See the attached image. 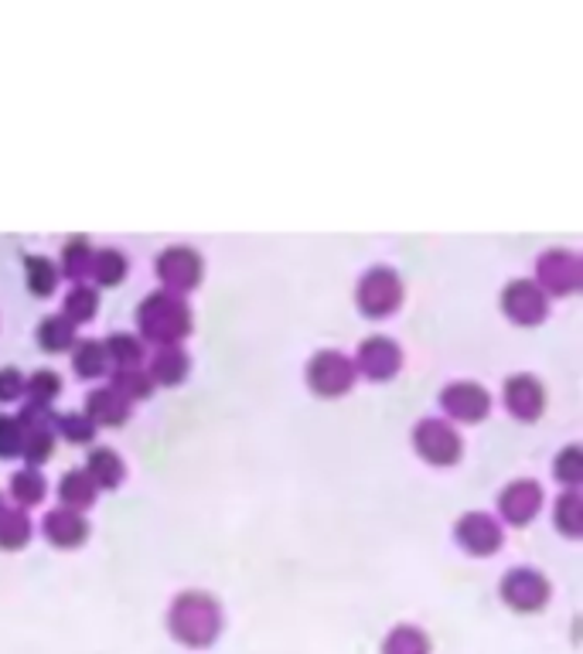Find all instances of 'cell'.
I'll use <instances>...</instances> for the list:
<instances>
[{"label": "cell", "instance_id": "cell-33", "mask_svg": "<svg viewBox=\"0 0 583 654\" xmlns=\"http://www.w3.org/2000/svg\"><path fill=\"white\" fill-rule=\"evenodd\" d=\"M552 522L557 528L570 538H576L583 532V501H580V491L570 488L557 498V508H552Z\"/></svg>", "mask_w": 583, "mask_h": 654}, {"label": "cell", "instance_id": "cell-10", "mask_svg": "<svg viewBox=\"0 0 583 654\" xmlns=\"http://www.w3.org/2000/svg\"><path fill=\"white\" fill-rule=\"evenodd\" d=\"M355 372H362L366 379H393L400 368H403V348L396 345L393 337L385 334H372L366 341H358V352H355Z\"/></svg>", "mask_w": 583, "mask_h": 654}, {"label": "cell", "instance_id": "cell-32", "mask_svg": "<svg viewBox=\"0 0 583 654\" xmlns=\"http://www.w3.org/2000/svg\"><path fill=\"white\" fill-rule=\"evenodd\" d=\"M62 392V376L51 372V368H38V372H32L24 379V395L27 403H38V406H51L55 400H59Z\"/></svg>", "mask_w": 583, "mask_h": 654}, {"label": "cell", "instance_id": "cell-35", "mask_svg": "<svg viewBox=\"0 0 583 654\" xmlns=\"http://www.w3.org/2000/svg\"><path fill=\"white\" fill-rule=\"evenodd\" d=\"M552 474H557L567 488H576V485H580V480H583V453H580L576 443H570V447H563V450L557 453V464H552Z\"/></svg>", "mask_w": 583, "mask_h": 654}, {"label": "cell", "instance_id": "cell-16", "mask_svg": "<svg viewBox=\"0 0 583 654\" xmlns=\"http://www.w3.org/2000/svg\"><path fill=\"white\" fill-rule=\"evenodd\" d=\"M41 528L48 535V543H55L59 549H75V546L86 543V535H90V522L82 519V511H72L66 504L51 508L41 522Z\"/></svg>", "mask_w": 583, "mask_h": 654}, {"label": "cell", "instance_id": "cell-17", "mask_svg": "<svg viewBox=\"0 0 583 654\" xmlns=\"http://www.w3.org/2000/svg\"><path fill=\"white\" fill-rule=\"evenodd\" d=\"M86 419L93 426H123L130 419V403L123 400L120 392L109 389V385L93 389L86 395Z\"/></svg>", "mask_w": 583, "mask_h": 654}, {"label": "cell", "instance_id": "cell-1", "mask_svg": "<svg viewBox=\"0 0 583 654\" xmlns=\"http://www.w3.org/2000/svg\"><path fill=\"white\" fill-rule=\"evenodd\" d=\"M168 631L185 647H209L222 634V607L205 590H181L168 607Z\"/></svg>", "mask_w": 583, "mask_h": 654}, {"label": "cell", "instance_id": "cell-36", "mask_svg": "<svg viewBox=\"0 0 583 654\" xmlns=\"http://www.w3.org/2000/svg\"><path fill=\"white\" fill-rule=\"evenodd\" d=\"M21 457V426L11 413H0V461Z\"/></svg>", "mask_w": 583, "mask_h": 654}, {"label": "cell", "instance_id": "cell-31", "mask_svg": "<svg viewBox=\"0 0 583 654\" xmlns=\"http://www.w3.org/2000/svg\"><path fill=\"white\" fill-rule=\"evenodd\" d=\"M38 345L45 352H69L75 345V324H69L62 314H48L38 324Z\"/></svg>", "mask_w": 583, "mask_h": 654}, {"label": "cell", "instance_id": "cell-6", "mask_svg": "<svg viewBox=\"0 0 583 654\" xmlns=\"http://www.w3.org/2000/svg\"><path fill=\"white\" fill-rule=\"evenodd\" d=\"M154 270H157V280L164 283L160 290H171V294L185 297L188 290H194L202 283L205 263L191 246H168V249H160Z\"/></svg>", "mask_w": 583, "mask_h": 654}, {"label": "cell", "instance_id": "cell-4", "mask_svg": "<svg viewBox=\"0 0 583 654\" xmlns=\"http://www.w3.org/2000/svg\"><path fill=\"white\" fill-rule=\"evenodd\" d=\"M413 450L433 467H451L461 457L464 440H461L457 426L451 419L430 416V419H420L413 426Z\"/></svg>", "mask_w": 583, "mask_h": 654}, {"label": "cell", "instance_id": "cell-13", "mask_svg": "<svg viewBox=\"0 0 583 654\" xmlns=\"http://www.w3.org/2000/svg\"><path fill=\"white\" fill-rule=\"evenodd\" d=\"M543 508V488L533 477H515L498 495V515L509 525H530Z\"/></svg>", "mask_w": 583, "mask_h": 654}, {"label": "cell", "instance_id": "cell-3", "mask_svg": "<svg viewBox=\"0 0 583 654\" xmlns=\"http://www.w3.org/2000/svg\"><path fill=\"white\" fill-rule=\"evenodd\" d=\"M355 304L366 318H389L403 304V280L389 266H372L355 283Z\"/></svg>", "mask_w": 583, "mask_h": 654}, {"label": "cell", "instance_id": "cell-24", "mask_svg": "<svg viewBox=\"0 0 583 654\" xmlns=\"http://www.w3.org/2000/svg\"><path fill=\"white\" fill-rule=\"evenodd\" d=\"M24 280H27V290L35 297H51L55 287H59L62 273L48 255H24Z\"/></svg>", "mask_w": 583, "mask_h": 654}, {"label": "cell", "instance_id": "cell-28", "mask_svg": "<svg viewBox=\"0 0 583 654\" xmlns=\"http://www.w3.org/2000/svg\"><path fill=\"white\" fill-rule=\"evenodd\" d=\"M382 654H430V638L413 623H400L382 638Z\"/></svg>", "mask_w": 583, "mask_h": 654}, {"label": "cell", "instance_id": "cell-25", "mask_svg": "<svg viewBox=\"0 0 583 654\" xmlns=\"http://www.w3.org/2000/svg\"><path fill=\"white\" fill-rule=\"evenodd\" d=\"M90 276L99 283V287H117V283L127 280V255L120 249H96L93 252V263H90Z\"/></svg>", "mask_w": 583, "mask_h": 654}, {"label": "cell", "instance_id": "cell-29", "mask_svg": "<svg viewBox=\"0 0 583 654\" xmlns=\"http://www.w3.org/2000/svg\"><path fill=\"white\" fill-rule=\"evenodd\" d=\"M45 491H48V480H45V474H41L38 467H21V471H14V477H11V498H14L21 508L38 504V501L45 498Z\"/></svg>", "mask_w": 583, "mask_h": 654}, {"label": "cell", "instance_id": "cell-14", "mask_svg": "<svg viewBox=\"0 0 583 654\" xmlns=\"http://www.w3.org/2000/svg\"><path fill=\"white\" fill-rule=\"evenodd\" d=\"M502 310H505V314H509L515 324L533 328V324H543V321H546L549 300H546V294L536 287L533 280L519 276V280H512L509 287L502 290Z\"/></svg>", "mask_w": 583, "mask_h": 654}, {"label": "cell", "instance_id": "cell-30", "mask_svg": "<svg viewBox=\"0 0 583 654\" xmlns=\"http://www.w3.org/2000/svg\"><path fill=\"white\" fill-rule=\"evenodd\" d=\"M27 538H32V519H27L24 508H8L0 515V549H24Z\"/></svg>", "mask_w": 583, "mask_h": 654}, {"label": "cell", "instance_id": "cell-21", "mask_svg": "<svg viewBox=\"0 0 583 654\" xmlns=\"http://www.w3.org/2000/svg\"><path fill=\"white\" fill-rule=\"evenodd\" d=\"M103 348H106V358L114 361L117 368H141L144 358H147L144 341L136 334H127V331H114L103 341Z\"/></svg>", "mask_w": 583, "mask_h": 654}, {"label": "cell", "instance_id": "cell-27", "mask_svg": "<svg viewBox=\"0 0 583 654\" xmlns=\"http://www.w3.org/2000/svg\"><path fill=\"white\" fill-rule=\"evenodd\" d=\"M109 389L120 392L127 403H141V400H151L154 382L144 368H117V372L109 376Z\"/></svg>", "mask_w": 583, "mask_h": 654}, {"label": "cell", "instance_id": "cell-38", "mask_svg": "<svg viewBox=\"0 0 583 654\" xmlns=\"http://www.w3.org/2000/svg\"><path fill=\"white\" fill-rule=\"evenodd\" d=\"M4 511H8V504H4V495H0V515H4Z\"/></svg>", "mask_w": 583, "mask_h": 654}, {"label": "cell", "instance_id": "cell-23", "mask_svg": "<svg viewBox=\"0 0 583 654\" xmlns=\"http://www.w3.org/2000/svg\"><path fill=\"white\" fill-rule=\"evenodd\" d=\"M93 252L96 249H93V242L86 236H69L62 242V266H59V273L69 276V280H75V283H82V280L90 276Z\"/></svg>", "mask_w": 583, "mask_h": 654}, {"label": "cell", "instance_id": "cell-18", "mask_svg": "<svg viewBox=\"0 0 583 654\" xmlns=\"http://www.w3.org/2000/svg\"><path fill=\"white\" fill-rule=\"evenodd\" d=\"M188 368H191V361L181 345H164L151 355L147 376L154 385H181L188 379Z\"/></svg>", "mask_w": 583, "mask_h": 654}, {"label": "cell", "instance_id": "cell-5", "mask_svg": "<svg viewBox=\"0 0 583 654\" xmlns=\"http://www.w3.org/2000/svg\"><path fill=\"white\" fill-rule=\"evenodd\" d=\"M14 419L21 426V457L27 461V467L45 464L55 450V413H51V406L24 403V409Z\"/></svg>", "mask_w": 583, "mask_h": 654}, {"label": "cell", "instance_id": "cell-26", "mask_svg": "<svg viewBox=\"0 0 583 654\" xmlns=\"http://www.w3.org/2000/svg\"><path fill=\"white\" fill-rule=\"evenodd\" d=\"M96 310H99V294H96L93 287H86V283H75V287L66 294L59 314H62L69 324H86V321L96 318Z\"/></svg>", "mask_w": 583, "mask_h": 654}, {"label": "cell", "instance_id": "cell-8", "mask_svg": "<svg viewBox=\"0 0 583 654\" xmlns=\"http://www.w3.org/2000/svg\"><path fill=\"white\" fill-rule=\"evenodd\" d=\"M355 379H358L355 365H352V358L342 355V352L324 348V352H318V355L308 361V385H311L318 395H324V400H335V395H345V392L355 385Z\"/></svg>", "mask_w": 583, "mask_h": 654}, {"label": "cell", "instance_id": "cell-15", "mask_svg": "<svg viewBox=\"0 0 583 654\" xmlns=\"http://www.w3.org/2000/svg\"><path fill=\"white\" fill-rule=\"evenodd\" d=\"M505 406H509V413L515 419H525V423L539 419L543 409H546V389H543V382L536 376H530V372L509 376L505 379Z\"/></svg>", "mask_w": 583, "mask_h": 654}, {"label": "cell", "instance_id": "cell-37", "mask_svg": "<svg viewBox=\"0 0 583 654\" xmlns=\"http://www.w3.org/2000/svg\"><path fill=\"white\" fill-rule=\"evenodd\" d=\"M21 395H24V376H21V368L4 365V368H0V403H14V400H21Z\"/></svg>", "mask_w": 583, "mask_h": 654}, {"label": "cell", "instance_id": "cell-22", "mask_svg": "<svg viewBox=\"0 0 583 654\" xmlns=\"http://www.w3.org/2000/svg\"><path fill=\"white\" fill-rule=\"evenodd\" d=\"M96 495H99V488L93 485V477L86 474V471H66L62 474V480H59V498H62V504L66 508H72V511H82V508H90L93 501H96Z\"/></svg>", "mask_w": 583, "mask_h": 654}, {"label": "cell", "instance_id": "cell-12", "mask_svg": "<svg viewBox=\"0 0 583 654\" xmlns=\"http://www.w3.org/2000/svg\"><path fill=\"white\" fill-rule=\"evenodd\" d=\"M454 538L471 556H495L498 549H502L505 532H502V525H498V519L488 515V511H467V515H461L457 525H454Z\"/></svg>", "mask_w": 583, "mask_h": 654}, {"label": "cell", "instance_id": "cell-20", "mask_svg": "<svg viewBox=\"0 0 583 654\" xmlns=\"http://www.w3.org/2000/svg\"><path fill=\"white\" fill-rule=\"evenodd\" d=\"M72 368H75V376H82V379H99V376H106L109 358H106L103 341H99V337H82V341H75V345H72Z\"/></svg>", "mask_w": 583, "mask_h": 654}, {"label": "cell", "instance_id": "cell-2", "mask_svg": "<svg viewBox=\"0 0 583 654\" xmlns=\"http://www.w3.org/2000/svg\"><path fill=\"white\" fill-rule=\"evenodd\" d=\"M191 324L194 318H191L188 300L171 290H154L136 304V328H141V337L154 341L157 348L181 345L191 334Z\"/></svg>", "mask_w": 583, "mask_h": 654}, {"label": "cell", "instance_id": "cell-11", "mask_svg": "<svg viewBox=\"0 0 583 654\" xmlns=\"http://www.w3.org/2000/svg\"><path fill=\"white\" fill-rule=\"evenodd\" d=\"M440 409L448 413L454 423H481L491 409V395L485 385L478 382H467V379H457L451 385L440 389Z\"/></svg>", "mask_w": 583, "mask_h": 654}, {"label": "cell", "instance_id": "cell-34", "mask_svg": "<svg viewBox=\"0 0 583 654\" xmlns=\"http://www.w3.org/2000/svg\"><path fill=\"white\" fill-rule=\"evenodd\" d=\"M55 437H66L69 443H90L96 437V426L86 419V413H66L55 416Z\"/></svg>", "mask_w": 583, "mask_h": 654}, {"label": "cell", "instance_id": "cell-9", "mask_svg": "<svg viewBox=\"0 0 583 654\" xmlns=\"http://www.w3.org/2000/svg\"><path fill=\"white\" fill-rule=\"evenodd\" d=\"M502 601L519 614H536L549 604V580L530 566H515L502 576Z\"/></svg>", "mask_w": 583, "mask_h": 654}, {"label": "cell", "instance_id": "cell-7", "mask_svg": "<svg viewBox=\"0 0 583 654\" xmlns=\"http://www.w3.org/2000/svg\"><path fill=\"white\" fill-rule=\"evenodd\" d=\"M536 287L543 294H552V297H567V294H576L580 283H583V263L580 255L570 252V249H546L536 263Z\"/></svg>", "mask_w": 583, "mask_h": 654}, {"label": "cell", "instance_id": "cell-19", "mask_svg": "<svg viewBox=\"0 0 583 654\" xmlns=\"http://www.w3.org/2000/svg\"><path fill=\"white\" fill-rule=\"evenodd\" d=\"M86 471L93 477L96 488H117L120 480L127 477V467H123V457L114 450V447H93L90 457H86Z\"/></svg>", "mask_w": 583, "mask_h": 654}]
</instances>
